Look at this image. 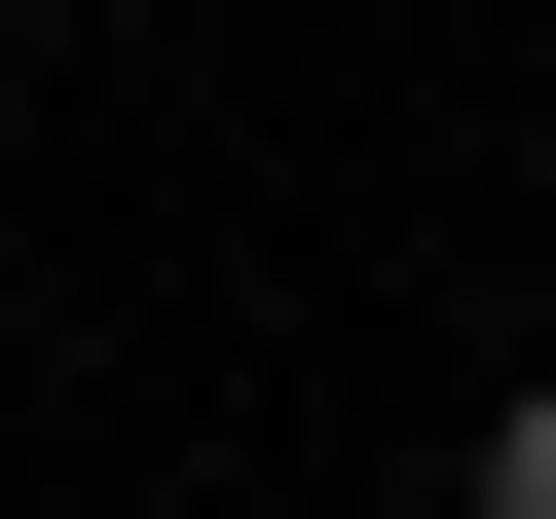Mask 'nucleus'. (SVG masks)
I'll use <instances>...</instances> for the list:
<instances>
[{"mask_svg": "<svg viewBox=\"0 0 556 519\" xmlns=\"http://www.w3.org/2000/svg\"><path fill=\"white\" fill-rule=\"evenodd\" d=\"M482 519H556V371H519V408H482Z\"/></svg>", "mask_w": 556, "mask_h": 519, "instance_id": "1", "label": "nucleus"}]
</instances>
